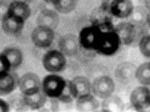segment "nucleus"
I'll return each mask as SVG.
<instances>
[{
	"label": "nucleus",
	"instance_id": "15",
	"mask_svg": "<svg viewBox=\"0 0 150 112\" xmlns=\"http://www.w3.org/2000/svg\"><path fill=\"white\" fill-rule=\"evenodd\" d=\"M38 26H43L55 29L59 24L60 19L58 12L51 9H45L40 11L36 20Z\"/></svg>",
	"mask_w": 150,
	"mask_h": 112
},
{
	"label": "nucleus",
	"instance_id": "9",
	"mask_svg": "<svg viewBox=\"0 0 150 112\" xmlns=\"http://www.w3.org/2000/svg\"><path fill=\"white\" fill-rule=\"evenodd\" d=\"M26 21L20 17L5 11L2 17V29L9 36H18L22 32Z\"/></svg>",
	"mask_w": 150,
	"mask_h": 112
},
{
	"label": "nucleus",
	"instance_id": "13",
	"mask_svg": "<svg viewBox=\"0 0 150 112\" xmlns=\"http://www.w3.org/2000/svg\"><path fill=\"white\" fill-rule=\"evenodd\" d=\"M59 50L65 56H73L78 53L80 44L78 36L68 33L61 37L59 41Z\"/></svg>",
	"mask_w": 150,
	"mask_h": 112
},
{
	"label": "nucleus",
	"instance_id": "4",
	"mask_svg": "<svg viewBox=\"0 0 150 112\" xmlns=\"http://www.w3.org/2000/svg\"><path fill=\"white\" fill-rule=\"evenodd\" d=\"M116 83L111 77L101 75L96 78L92 82V93L97 98H108L114 93Z\"/></svg>",
	"mask_w": 150,
	"mask_h": 112
},
{
	"label": "nucleus",
	"instance_id": "19",
	"mask_svg": "<svg viewBox=\"0 0 150 112\" xmlns=\"http://www.w3.org/2000/svg\"><path fill=\"white\" fill-rule=\"evenodd\" d=\"M134 65L130 62H125L117 66L115 72V75L118 81L121 83H126L131 80L134 75Z\"/></svg>",
	"mask_w": 150,
	"mask_h": 112
},
{
	"label": "nucleus",
	"instance_id": "6",
	"mask_svg": "<svg viewBox=\"0 0 150 112\" xmlns=\"http://www.w3.org/2000/svg\"><path fill=\"white\" fill-rule=\"evenodd\" d=\"M101 32L102 29L95 24L83 28L78 36L80 47L87 51H95L96 43Z\"/></svg>",
	"mask_w": 150,
	"mask_h": 112
},
{
	"label": "nucleus",
	"instance_id": "2",
	"mask_svg": "<svg viewBox=\"0 0 150 112\" xmlns=\"http://www.w3.org/2000/svg\"><path fill=\"white\" fill-rule=\"evenodd\" d=\"M67 81L60 75L50 73L41 81V90L48 98H58L62 93Z\"/></svg>",
	"mask_w": 150,
	"mask_h": 112
},
{
	"label": "nucleus",
	"instance_id": "10",
	"mask_svg": "<svg viewBox=\"0 0 150 112\" xmlns=\"http://www.w3.org/2000/svg\"><path fill=\"white\" fill-rule=\"evenodd\" d=\"M68 87L74 99L92 93V82L84 76H77L68 81Z\"/></svg>",
	"mask_w": 150,
	"mask_h": 112
},
{
	"label": "nucleus",
	"instance_id": "14",
	"mask_svg": "<svg viewBox=\"0 0 150 112\" xmlns=\"http://www.w3.org/2000/svg\"><path fill=\"white\" fill-rule=\"evenodd\" d=\"M75 106L78 111H97L100 108V102L93 94H87L75 99Z\"/></svg>",
	"mask_w": 150,
	"mask_h": 112
},
{
	"label": "nucleus",
	"instance_id": "25",
	"mask_svg": "<svg viewBox=\"0 0 150 112\" xmlns=\"http://www.w3.org/2000/svg\"><path fill=\"white\" fill-rule=\"evenodd\" d=\"M138 47L141 54L147 59L150 57V37L149 33H144L138 41Z\"/></svg>",
	"mask_w": 150,
	"mask_h": 112
},
{
	"label": "nucleus",
	"instance_id": "7",
	"mask_svg": "<svg viewBox=\"0 0 150 112\" xmlns=\"http://www.w3.org/2000/svg\"><path fill=\"white\" fill-rule=\"evenodd\" d=\"M54 39V29L43 26H37L31 35L33 44L40 49L50 48L53 44Z\"/></svg>",
	"mask_w": 150,
	"mask_h": 112
},
{
	"label": "nucleus",
	"instance_id": "12",
	"mask_svg": "<svg viewBox=\"0 0 150 112\" xmlns=\"http://www.w3.org/2000/svg\"><path fill=\"white\" fill-rule=\"evenodd\" d=\"M113 30L120 38L122 44L130 46L136 41L137 26L131 22L120 23L113 27Z\"/></svg>",
	"mask_w": 150,
	"mask_h": 112
},
{
	"label": "nucleus",
	"instance_id": "11",
	"mask_svg": "<svg viewBox=\"0 0 150 112\" xmlns=\"http://www.w3.org/2000/svg\"><path fill=\"white\" fill-rule=\"evenodd\" d=\"M134 9V5L132 0H112L108 11L112 17L125 19L131 16Z\"/></svg>",
	"mask_w": 150,
	"mask_h": 112
},
{
	"label": "nucleus",
	"instance_id": "22",
	"mask_svg": "<svg viewBox=\"0 0 150 112\" xmlns=\"http://www.w3.org/2000/svg\"><path fill=\"white\" fill-rule=\"evenodd\" d=\"M134 77L140 85L149 87L150 85V63L145 62L135 68Z\"/></svg>",
	"mask_w": 150,
	"mask_h": 112
},
{
	"label": "nucleus",
	"instance_id": "28",
	"mask_svg": "<svg viewBox=\"0 0 150 112\" xmlns=\"http://www.w3.org/2000/svg\"><path fill=\"white\" fill-rule=\"evenodd\" d=\"M59 0H45V2H46L47 3L50 4V5H55L56 4L58 3V2Z\"/></svg>",
	"mask_w": 150,
	"mask_h": 112
},
{
	"label": "nucleus",
	"instance_id": "20",
	"mask_svg": "<svg viewBox=\"0 0 150 112\" xmlns=\"http://www.w3.org/2000/svg\"><path fill=\"white\" fill-rule=\"evenodd\" d=\"M2 54L7 59L10 65L11 69H16L20 67L23 61V54L18 48L8 47L5 48Z\"/></svg>",
	"mask_w": 150,
	"mask_h": 112
},
{
	"label": "nucleus",
	"instance_id": "24",
	"mask_svg": "<svg viewBox=\"0 0 150 112\" xmlns=\"http://www.w3.org/2000/svg\"><path fill=\"white\" fill-rule=\"evenodd\" d=\"M77 0H59L58 3L53 5L55 11L62 14H69L77 6Z\"/></svg>",
	"mask_w": 150,
	"mask_h": 112
},
{
	"label": "nucleus",
	"instance_id": "23",
	"mask_svg": "<svg viewBox=\"0 0 150 112\" xmlns=\"http://www.w3.org/2000/svg\"><path fill=\"white\" fill-rule=\"evenodd\" d=\"M149 10H147L145 7L139 6L138 8L134 9L132 14L129 17L131 19V23L137 25H147L149 26Z\"/></svg>",
	"mask_w": 150,
	"mask_h": 112
},
{
	"label": "nucleus",
	"instance_id": "16",
	"mask_svg": "<svg viewBox=\"0 0 150 112\" xmlns=\"http://www.w3.org/2000/svg\"><path fill=\"white\" fill-rule=\"evenodd\" d=\"M48 100V97L41 90L32 95H22V102L31 110H41Z\"/></svg>",
	"mask_w": 150,
	"mask_h": 112
},
{
	"label": "nucleus",
	"instance_id": "21",
	"mask_svg": "<svg viewBox=\"0 0 150 112\" xmlns=\"http://www.w3.org/2000/svg\"><path fill=\"white\" fill-rule=\"evenodd\" d=\"M100 107L102 111H122L124 109V103L120 97L112 94L103 99Z\"/></svg>",
	"mask_w": 150,
	"mask_h": 112
},
{
	"label": "nucleus",
	"instance_id": "1",
	"mask_svg": "<svg viewBox=\"0 0 150 112\" xmlns=\"http://www.w3.org/2000/svg\"><path fill=\"white\" fill-rule=\"evenodd\" d=\"M120 39L113 29L102 30L96 43L95 51L103 56L114 55L121 45Z\"/></svg>",
	"mask_w": 150,
	"mask_h": 112
},
{
	"label": "nucleus",
	"instance_id": "5",
	"mask_svg": "<svg viewBox=\"0 0 150 112\" xmlns=\"http://www.w3.org/2000/svg\"><path fill=\"white\" fill-rule=\"evenodd\" d=\"M130 103L137 111H146L150 108V90L149 87L140 85L130 94Z\"/></svg>",
	"mask_w": 150,
	"mask_h": 112
},
{
	"label": "nucleus",
	"instance_id": "3",
	"mask_svg": "<svg viewBox=\"0 0 150 112\" xmlns=\"http://www.w3.org/2000/svg\"><path fill=\"white\" fill-rule=\"evenodd\" d=\"M42 66L50 73L61 72L67 66L66 56L59 50L48 51L43 56Z\"/></svg>",
	"mask_w": 150,
	"mask_h": 112
},
{
	"label": "nucleus",
	"instance_id": "26",
	"mask_svg": "<svg viewBox=\"0 0 150 112\" xmlns=\"http://www.w3.org/2000/svg\"><path fill=\"white\" fill-rule=\"evenodd\" d=\"M11 70V66L7 59L2 53H0V75L8 73Z\"/></svg>",
	"mask_w": 150,
	"mask_h": 112
},
{
	"label": "nucleus",
	"instance_id": "18",
	"mask_svg": "<svg viewBox=\"0 0 150 112\" xmlns=\"http://www.w3.org/2000/svg\"><path fill=\"white\" fill-rule=\"evenodd\" d=\"M18 79L13 73H8L0 75V96L9 95L17 88Z\"/></svg>",
	"mask_w": 150,
	"mask_h": 112
},
{
	"label": "nucleus",
	"instance_id": "27",
	"mask_svg": "<svg viewBox=\"0 0 150 112\" xmlns=\"http://www.w3.org/2000/svg\"><path fill=\"white\" fill-rule=\"evenodd\" d=\"M10 111V105L5 100L0 98V112Z\"/></svg>",
	"mask_w": 150,
	"mask_h": 112
},
{
	"label": "nucleus",
	"instance_id": "8",
	"mask_svg": "<svg viewBox=\"0 0 150 112\" xmlns=\"http://www.w3.org/2000/svg\"><path fill=\"white\" fill-rule=\"evenodd\" d=\"M17 87L22 95H32L41 90V81L35 73L27 72L18 78Z\"/></svg>",
	"mask_w": 150,
	"mask_h": 112
},
{
	"label": "nucleus",
	"instance_id": "17",
	"mask_svg": "<svg viewBox=\"0 0 150 112\" xmlns=\"http://www.w3.org/2000/svg\"><path fill=\"white\" fill-rule=\"evenodd\" d=\"M6 11L26 21L31 16V8L26 2L21 0H14L11 2Z\"/></svg>",
	"mask_w": 150,
	"mask_h": 112
}]
</instances>
